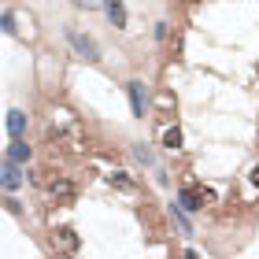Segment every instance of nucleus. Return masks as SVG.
<instances>
[{
    "label": "nucleus",
    "mask_w": 259,
    "mask_h": 259,
    "mask_svg": "<svg viewBox=\"0 0 259 259\" xmlns=\"http://www.w3.org/2000/svg\"><path fill=\"white\" fill-rule=\"evenodd\" d=\"M130 108H134V115L137 119H145V108H148V97H145V85L141 81H130Z\"/></svg>",
    "instance_id": "f257e3e1"
},
{
    "label": "nucleus",
    "mask_w": 259,
    "mask_h": 259,
    "mask_svg": "<svg viewBox=\"0 0 259 259\" xmlns=\"http://www.w3.org/2000/svg\"><path fill=\"white\" fill-rule=\"evenodd\" d=\"M78 8H85V11H93V8H100V4H108V0H74Z\"/></svg>",
    "instance_id": "4468645a"
},
{
    "label": "nucleus",
    "mask_w": 259,
    "mask_h": 259,
    "mask_svg": "<svg viewBox=\"0 0 259 259\" xmlns=\"http://www.w3.org/2000/svg\"><path fill=\"white\" fill-rule=\"evenodd\" d=\"M49 193L56 200H70L74 196V182H67V178H49Z\"/></svg>",
    "instance_id": "20e7f679"
},
{
    "label": "nucleus",
    "mask_w": 259,
    "mask_h": 259,
    "mask_svg": "<svg viewBox=\"0 0 259 259\" xmlns=\"http://www.w3.org/2000/svg\"><path fill=\"white\" fill-rule=\"evenodd\" d=\"M174 222H178L182 233H193V230H189V219H185V207H174Z\"/></svg>",
    "instance_id": "f8f14e48"
},
{
    "label": "nucleus",
    "mask_w": 259,
    "mask_h": 259,
    "mask_svg": "<svg viewBox=\"0 0 259 259\" xmlns=\"http://www.w3.org/2000/svg\"><path fill=\"white\" fill-rule=\"evenodd\" d=\"M255 70H259V67H255Z\"/></svg>",
    "instance_id": "f3484780"
},
{
    "label": "nucleus",
    "mask_w": 259,
    "mask_h": 259,
    "mask_svg": "<svg viewBox=\"0 0 259 259\" xmlns=\"http://www.w3.org/2000/svg\"><path fill=\"white\" fill-rule=\"evenodd\" d=\"M108 19H111L115 30L126 26V8H122V0H108Z\"/></svg>",
    "instance_id": "0eeeda50"
},
{
    "label": "nucleus",
    "mask_w": 259,
    "mask_h": 259,
    "mask_svg": "<svg viewBox=\"0 0 259 259\" xmlns=\"http://www.w3.org/2000/svg\"><path fill=\"white\" fill-rule=\"evenodd\" d=\"M178 204H182L185 211H196V207H204V204H200V193H196V189H182V193H178Z\"/></svg>",
    "instance_id": "9d476101"
},
{
    "label": "nucleus",
    "mask_w": 259,
    "mask_h": 259,
    "mask_svg": "<svg viewBox=\"0 0 259 259\" xmlns=\"http://www.w3.org/2000/svg\"><path fill=\"white\" fill-rule=\"evenodd\" d=\"M70 45H74V52L81 56V60H100V56H97V41H93V37H81V33L70 30Z\"/></svg>",
    "instance_id": "f03ea898"
},
{
    "label": "nucleus",
    "mask_w": 259,
    "mask_h": 259,
    "mask_svg": "<svg viewBox=\"0 0 259 259\" xmlns=\"http://www.w3.org/2000/svg\"><path fill=\"white\" fill-rule=\"evenodd\" d=\"M22 185V174H19V163L15 159H4V189L11 193V189H19Z\"/></svg>",
    "instance_id": "423d86ee"
},
{
    "label": "nucleus",
    "mask_w": 259,
    "mask_h": 259,
    "mask_svg": "<svg viewBox=\"0 0 259 259\" xmlns=\"http://www.w3.org/2000/svg\"><path fill=\"white\" fill-rule=\"evenodd\" d=\"M163 148H182V130L178 126H170V130H163Z\"/></svg>",
    "instance_id": "9b49d317"
},
{
    "label": "nucleus",
    "mask_w": 259,
    "mask_h": 259,
    "mask_svg": "<svg viewBox=\"0 0 259 259\" xmlns=\"http://www.w3.org/2000/svg\"><path fill=\"white\" fill-rule=\"evenodd\" d=\"M248 178H252V185H255V189H259V163H255V167H252V174H248Z\"/></svg>",
    "instance_id": "dca6fc26"
},
{
    "label": "nucleus",
    "mask_w": 259,
    "mask_h": 259,
    "mask_svg": "<svg viewBox=\"0 0 259 259\" xmlns=\"http://www.w3.org/2000/svg\"><path fill=\"white\" fill-rule=\"evenodd\" d=\"M156 104H159V108H174V97H170V93H159Z\"/></svg>",
    "instance_id": "2eb2a0df"
},
{
    "label": "nucleus",
    "mask_w": 259,
    "mask_h": 259,
    "mask_svg": "<svg viewBox=\"0 0 259 259\" xmlns=\"http://www.w3.org/2000/svg\"><path fill=\"white\" fill-rule=\"evenodd\" d=\"M0 22H4V33H15V15H11V11L0 15Z\"/></svg>",
    "instance_id": "ddd939ff"
},
{
    "label": "nucleus",
    "mask_w": 259,
    "mask_h": 259,
    "mask_svg": "<svg viewBox=\"0 0 259 259\" xmlns=\"http://www.w3.org/2000/svg\"><path fill=\"white\" fill-rule=\"evenodd\" d=\"M108 185H111V189H119V193H134V189H137L134 178H130L126 170H111V174H108Z\"/></svg>",
    "instance_id": "39448f33"
},
{
    "label": "nucleus",
    "mask_w": 259,
    "mask_h": 259,
    "mask_svg": "<svg viewBox=\"0 0 259 259\" xmlns=\"http://www.w3.org/2000/svg\"><path fill=\"white\" fill-rule=\"evenodd\" d=\"M52 244H56V248H63V252H74V248H78V233L63 226V230L52 233Z\"/></svg>",
    "instance_id": "7ed1b4c3"
},
{
    "label": "nucleus",
    "mask_w": 259,
    "mask_h": 259,
    "mask_svg": "<svg viewBox=\"0 0 259 259\" xmlns=\"http://www.w3.org/2000/svg\"><path fill=\"white\" fill-rule=\"evenodd\" d=\"M8 134H11V137H22V134H26V115H22V111H8Z\"/></svg>",
    "instance_id": "6e6552de"
},
{
    "label": "nucleus",
    "mask_w": 259,
    "mask_h": 259,
    "mask_svg": "<svg viewBox=\"0 0 259 259\" xmlns=\"http://www.w3.org/2000/svg\"><path fill=\"white\" fill-rule=\"evenodd\" d=\"M8 159H15V163H26V159H30V145H26L22 137H15V141H11V148H8Z\"/></svg>",
    "instance_id": "1a4fd4ad"
}]
</instances>
